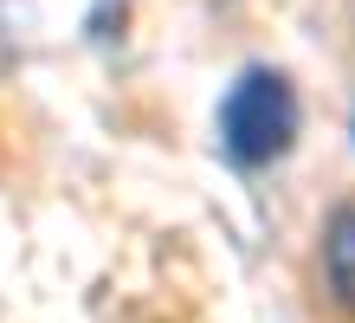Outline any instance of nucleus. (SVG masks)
<instances>
[{"instance_id": "f03ea898", "label": "nucleus", "mask_w": 355, "mask_h": 323, "mask_svg": "<svg viewBox=\"0 0 355 323\" xmlns=\"http://www.w3.org/2000/svg\"><path fill=\"white\" fill-rule=\"evenodd\" d=\"M317 265H323V297L336 304V317L355 323V194L323 220V246H317Z\"/></svg>"}, {"instance_id": "f257e3e1", "label": "nucleus", "mask_w": 355, "mask_h": 323, "mask_svg": "<svg viewBox=\"0 0 355 323\" xmlns=\"http://www.w3.org/2000/svg\"><path fill=\"white\" fill-rule=\"evenodd\" d=\"M304 129V110H297V91H291L284 72L271 65H245V72L226 84L220 97V117H214V136H220V156L233 168H271L291 156Z\"/></svg>"}]
</instances>
